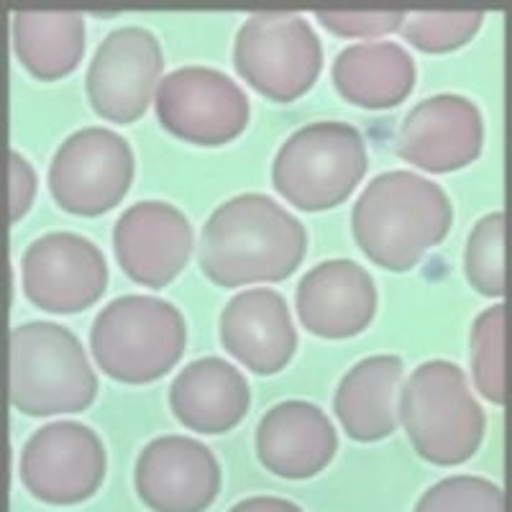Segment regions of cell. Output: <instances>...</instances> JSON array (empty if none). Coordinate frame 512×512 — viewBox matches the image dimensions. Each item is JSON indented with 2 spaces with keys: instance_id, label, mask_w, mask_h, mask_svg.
<instances>
[{
  "instance_id": "obj_18",
  "label": "cell",
  "mask_w": 512,
  "mask_h": 512,
  "mask_svg": "<svg viewBox=\"0 0 512 512\" xmlns=\"http://www.w3.org/2000/svg\"><path fill=\"white\" fill-rule=\"evenodd\" d=\"M218 331L228 354L256 374L285 369L297 349L287 300L269 287H251L231 297L221 313Z\"/></svg>"
},
{
  "instance_id": "obj_14",
  "label": "cell",
  "mask_w": 512,
  "mask_h": 512,
  "mask_svg": "<svg viewBox=\"0 0 512 512\" xmlns=\"http://www.w3.org/2000/svg\"><path fill=\"white\" fill-rule=\"evenodd\" d=\"M397 154L425 172H454L484 149V116L474 100L438 93L420 100L397 134Z\"/></svg>"
},
{
  "instance_id": "obj_19",
  "label": "cell",
  "mask_w": 512,
  "mask_h": 512,
  "mask_svg": "<svg viewBox=\"0 0 512 512\" xmlns=\"http://www.w3.org/2000/svg\"><path fill=\"white\" fill-rule=\"evenodd\" d=\"M251 402L249 382L231 361L203 356L180 369L169 384V408L195 433H226L239 425Z\"/></svg>"
},
{
  "instance_id": "obj_25",
  "label": "cell",
  "mask_w": 512,
  "mask_h": 512,
  "mask_svg": "<svg viewBox=\"0 0 512 512\" xmlns=\"http://www.w3.org/2000/svg\"><path fill=\"white\" fill-rule=\"evenodd\" d=\"M482 24V11H418L405 18L402 36L420 52L446 54L472 41Z\"/></svg>"
},
{
  "instance_id": "obj_11",
  "label": "cell",
  "mask_w": 512,
  "mask_h": 512,
  "mask_svg": "<svg viewBox=\"0 0 512 512\" xmlns=\"http://www.w3.org/2000/svg\"><path fill=\"white\" fill-rule=\"evenodd\" d=\"M164 54L159 39L144 26H121L105 34L90 59L85 93L98 116L134 123L159 90Z\"/></svg>"
},
{
  "instance_id": "obj_29",
  "label": "cell",
  "mask_w": 512,
  "mask_h": 512,
  "mask_svg": "<svg viewBox=\"0 0 512 512\" xmlns=\"http://www.w3.org/2000/svg\"><path fill=\"white\" fill-rule=\"evenodd\" d=\"M228 512H305V510L300 505H295L292 500H285V497L256 495V497H246V500L236 502Z\"/></svg>"
},
{
  "instance_id": "obj_27",
  "label": "cell",
  "mask_w": 512,
  "mask_h": 512,
  "mask_svg": "<svg viewBox=\"0 0 512 512\" xmlns=\"http://www.w3.org/2000/svg\"><path fill=\"white\" fill-rule=\"evenodd\" d=\"M315 16L336 36H361V39L392 34L402 29L408 18L402 11H318Z\"/></svg>"
},
{
  "instance_id": "obj_26",
  "label": "cell",
  "mask_w": 512,
  "mask_h": 512,
  "mask_svg": "<svg viewBox=\"0 0 512 512\" xmlns=\"http://www.w3.org/2000/svg\"><path fill=\"white\" fill-rule=\"evenodd\" d=\"M413 512H507L505 492L492 479L456 474L425 489Z\"/></svg>"
},
{
  "instance_id": "obj_8",
  "label": "cell",
  "mask_w": 512,
  "mask_h": 512,
  "mask_svg": "<svg viewBox=\"0 0 512 512\" xmlns=\"http://www.w3.org/2000/svg\"><path fill=\"white\" fill-rule=\"evenodd\" d=\"M134 149L105 126H85L59 144L49 164V192L72 216L95 218L116 208L134 182Z\"/></svg>"
},
{
  "instance_id": "obj_16",
  "label": "cell",
  "mask_w": 512,
  "mask_h": 512,
  "mask_svg": "<svg viewBox=\"0 0 512 512\" xmlns=\"http://www.w3.org/2000/svg\"><path fill=\"white\" fill-rule=\"evenodd\" d=\"M297 318L320 338H351L377 313V285L372 274L351 259H326L297 282Z\"/></svg>"
},
{
  "instance_id": "obj_20",
  "label": "cell",
  "mask_w": 512,
  "mask_h": 512,
  "mask_svg": "<svg viewBox=\"0 0 512 512\" xmlns=\"http://www.w3.org/2000/svg\"><path fill=\"white\" fill-rule=\"evenodd\" d=\"M405 361L395 354H374L356 361L338 382L333 410L354 441L372 443L392 436L400 420V382Z\"/></svg>"
},
{
  "instance_id": "obj_23",
  "label": "cell",
  "mask_w": 512,
  "mask_h": 512,
  "mask_svg": "<svg viewBox=\"0 0 512 512\" xmlns=\"http://www.w3.org/2000/svg\"><path fill=\"white\" fill-rule=\"evenodd\" d=\"M472 377L482 397L492 405L510 402V377H507V308L497 303L482 310L472 323L469 336Z\"/></svg>"
},
{
  "instance_id": "obj_3",
  "label": "cell",
  "mask_w": 512,
  "mask_h": 512,
  "mask_svg": "<svg viewBox=\"0 0 512 512\" xmlns=\"http://www.w3.org/2000/svg\"><path fill=\"white\" fill-rule=\"evenodd\" d=\"M400 423L415 454L436 466L472 459L487 436V413L454 361L431 359L413 369L400 392Z\"/></svg>"
},
{
  "instance_id": "obj_17",
  "label": "cell",
  "mask_w": 512,
  "mask_h": 512,
  "mask_svg": "<svg viewBox=\"0 0 512 512\" xmlns=\"http://www.w3.org/2000/svg\"><path fill=\"white\" fill-rule=\"evenodd\" d=\"M338 436L328 415L308 400H282L256 425V456L282 479H310L333 461Z\"/></svg>"
},
{
  "instance_id": "obj_12",
  "label": "cell",
  "mask_w": 512,
  "mask_h": 512,
  "mask_svg": "<svg viewBox=\"0 0 512 512\" xmlns=\"http://www.w3.org/2000/svg\"><path fill=\"white\" fill-rule=\"evenodd\" d=\"M24 292L49 313H80L108 287V262L98 244L70 231H52L31 241L21 259Z\"/></svg>"
},
{
  "instance_id": "obj_6",
  "label": "cell",
  "mask_w": 512,
  "mask_h": 512,
  "mask_svg": "<svg viewBox=\"0 0 512 512\" xmlns=\"http://www.w3.org/2000/svg\"><path fill=\"white\" fill-rule=\"evenodd\" d=\"M367 144L346 121H315L297 128L277 149L272 182L300 210H328L344 203L367 172Z\"/></svg>"
},
{
  "instance_id": "obj_5",
  "label": "cell",
  "mask_w": 512,
  "mask_h": 512,
  "mask_svg": "<svg viewBox=\"0 0 512 512\" xmlns=\"http://www.w3.org/2000/svg\"><path fill=\"white\" fill-rule=\"evenodd\" d=\"M187 326L180 310L152 295H121L105 305L90 328L98 367L123 384L164 377L185 351Z\"/></svg>"
},
{
  "instance_id": "obj_10",
  "label": "cell",
  "mask_w": 512,
  "mask_h": 512,
  "mask_svg": "<svg viewBox=\"0 0 512 512\" xmlns=\"http://www.w3.org/2000/svg\"><path fill=\"white\" fill-rule=\"evenodd\" d=\"M154 111L169 134L200 146L228 144L249 123V98L228 75L203 64L169 72L154 95Z\"/></svg>"
},
{
  "instance_id": "obj_22",
  "label": "cell",
  "mask_w": 512,
  "mask_h": 512,
  "mask_svg": "<svg viewBox=\"0 0 512 512\" xmlns=\"http://www.w3.org/2000/svg\"><path fill=\"white\" fill-rule=\"evenodd\" d=\"M13 49L36 80H59L85 54V18L72 11H16Z\"/></svg>"
},
{
  "instance_id": "obj_21",
  "label": "cell",
  "mask_w": 512,
  "mask_h": 512,
  "mask_svg": "<svg viewBox=\"0 0 512 512\" xmlns=\"http://www.w3.org/2000/svg\"><path fill=\"white\" fill-rule=\"evenodd\" d=\"M333 85L341 98L359 108H395L413 90L415 62L395 41L354 44L333 62Z\"/></svg>"
},
{
  "instance_id": "obj_28",
  "label": "cell",
  "mask_w": 512,
  "mask_h": 512,
  "mask_svg": "<svg viewBox=\"0 0 512 512\" xmlns=\"http://www.w3.org/2000/svg\"><path fill=\"white\" fill-rule=\"evenodd\" d=\"M36 198V172L24 154L8 152V218L21 221Z\"/></svg>"
},
{
  "instance_id": "obj_2",
  "label": "cell",
  "mask_w": 512,
  "mask_h": 512,
  "mask_svg": "<svg viewBox=\"0 0 512 512\" xmlns=\"http://www.w3.org/2000/svg\"><path fill=\"white\" fill-rule=\"evenodd\" d=\"M454 208L446 190L408 169L374 177L351 210V233L374 264L408 272L446 239Z\"/></svg>"
},
{
  "instance_id": "obj_15",
  "label": "cell",
  "mask_w": 512,
  "mask_h": 512,
  "mask_svg": "<svg viewBox=\"0 0 512 512\" xmlns=\"http://www.w3.org/2000/svg\"><path fill=\"white\" fill-rule=\"evenodd\" d=\"M192 226L180 208L141 200L123 210L113 226V249L123 272L144 287H167L192 254Z\"/></svg>"
},
{
  "instance_id": "obj_7",
  "label": "cell",
  "mask_w": 512,
  "mask_h": 512,
  "mask_svg": "<svg viewBox=\"0 0 512 512\" xmlns=\"http://www.w3.org/2000/svg\"><path fill=\"white\" fill-rule=\"evenodd\" d=\"M233 67L259 95L290 103L318 80L323 44L300 13H251L233 39Z\"/></svg>"
},
{
  "instance_id": "obj_24",
  "label": "cell",
  "mask_w": 512,
  "mask_h": 512,
  "mask_svg": "<svg viewBox=\"0 0 512 512\" xmlns=\"http://www.w3.org/2000/svg\"><path fill=\"white\" fill-rule=\"evenodd\" d=\"M464 272L477 292L507 295V216L495 210L474 223L464 249Z\"/></svg>"
},
{
  "instance_id": "obj_13",
  "label": "cell",
  "mask_w": 512,
  "mask_h": 512,
  "mask_svg": "<svg viewBox=\"0 0 512 512\" xmlns=\"http://www.w3.org/2000/svg\"><path fill=\"white\" fill-rule=\"evenodd\" d=\"M139 500L154 512H205L221 495V464L190 436H159L134 466Z\"/></svg>"
},
{
  "instance_id": "obj_9",
  "label": "cell",
  "mask_w": 512,
  "mask_h": 512,
  "mask_svg": "<svg viewBox=\"0 0 512 512\" xmlns=\"http://www.w3.org/2000/svg\"><path fill=\"white\" fill-rule=\"evenodd\" d=\"M103 438L85 423H44L21 448L18 474L31 495L67 507L90 500L105 479Z\"/></svg>"
},
{
  "instance_id": "obj_4",
  "label": "cell",
  "mask_w": 512,
  "mask_h": 512,
  "mask_svg": "<svg viewBox=\"0 0 512 512\" xmlns=\"http://www.w3.org/2000/svg\"><path fill=\"white\" fill-rule=\"evenodd\" d=\"M98 397V377L70 328L29 320L11 331V402L34 418L82 413Z\"/></svg>"
},
{
  "instance_id": "obj_1",
  "label": "cell",
  "mask_w": 512,
  "mask_h": 512,
  "mask_svg": "<svg viewBox=\"0 0 512 512\" xmlns=\"http://www.w3.org/2000/svg\"><path fill=\"white\" fill-rule=\"evenodd\" d=\"M308 251L305 226L277 200L244 192L218 205L200 231L198 262L213 285L287 280Z\"/></svg>"
}]
</instances>
